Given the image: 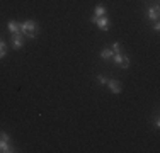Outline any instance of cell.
<instances>
[{"instance_id": "6da1fadb", "label": "cell", "mask_w": 160, "mask_h": 153, "mask_svg": "<svg viewBox=\"0 0 160 153\" xmlns=\"http://www.w3.org/2000/svg\"><path fill=\"white\" fill-rule=\"evenodd\" d=\"M19 27H21V32L24 34L26 39H36L39 36V24L36 21H24L19 22Z\"/></svg>"}, {"instance_id": "7a4b0ae2", "label": "cell", "mask_w": 160, "mask_h": 153, "mask_svg": "<svg viewBox=\"0 0 160 153\" xmlns=\"http://www.w3.org/2000/svg\"><path fill=\"white\" fill-rule=\"evenodd\" d=\"M90 22L92 24H96L101 31H104V32H108L109 29H111V21H109L106 15H102V17H96V15H92L90 17Z\"/></svg>"}, {"instance_id": "3957f363", "label": "cell", "mask_w": 160, "mask_h": 153, "mask_svg": "<svg viewBox=\"0 0 160 153\" xmlns=\"http://www.w3.org/2000/svg\"><path fill=\"white\" fill-rule=\"evenodd\" d=\"M160 17V9H158V3H155L153 7H148L145 10V19L147 21H158Z\"/></svg>"}, {"instance_id": "277c9868", "label": "cell", "mask_w": 160, "mask_h": 153, "mask_svg": "<svg viewBox=\"0 0 160 153\" xmlns=\"http://www.w3.org/2000/svg\"><path fill=\"white\" fill-rule=\"evenodd\" d=\"M10 41H12V48L14 49H21L26 43V37H24L22 32H17V34H12V36H10Z\"/></svg>"}, {"instance_id": "5b68a950", "label": "cell", "mask_w": 160, "mask_h": 153, "mask_svg": "<svg viewBox=\"0 0 160 153\" xmlns=\"http://www.w3.org/2000/svg\"><path fill=\"white\" fill-rule=\"evenodd\" d=\"M108 87H109V90H111L112 94H121V92H123V85H121V82L116 80V78H109L108 80Z\"/></svg>"}, {"instance_id": "8992f818", "label": "cell", "mask_w": 160, "mask_h": 153, "mask_svg": "<svg viewBox=\"0 0 160 153\" xmlns=\"http://www.w3.org/2000/svg\"><path fill=\"white\" fill-rule=\"evenodd\" d=\"M2 136V135H0ZM10 151H17L10 146V141H5V140H0V153H10Z\"/></svg>"}, {"instance_id": "52a82bcc", "label": "cell", "mask_w": 160, "mask_h": 153, "mask_svg": "<svg viewBox=\"0 0 160 153\" xmlns=\"http://www.w3.org/2000/svg\"><path fill=\"white\" fill-rule=\"evenodd\" d=\"M7 29H9L12 34L21 32V27H19V22H16V21H9V22H7Z\"/></svg>"}, {"instance_id": "ba28073f", "label": "cell", "mask_w": 160, "mask_h": 153, "mask_svg": "<svg viewBox=\"0 0 160 153\" xmlns=\"http://www.w3.org/2000/svg\"><path fill=\"white\" fill-rule=\"evenodd\" d=\"M108 14V9H106L104 5H96L94 7V15L96 17H102V15H106Z\"/></svg>"}, {"instance_id": "9c48e42d", "label": "cell", "mask_w": 160, "mask_h": 153, "mask_svg": "<svg viewBox=\"0 0 160 153\" xmlns=\"http://www.w3.org/2000/svg\"><path fill=\"white\" fill-rule=\"evenodd\" d=\"M111 56H112V49H111V48H104V49L101 51V60L109 61V60H111Z\"/></svg>"}, {"instance_id": "30bf717a", "label": "cell", "mask_w": 160, "mask_h": 153, "mask_svg": "<svg viewBox=\"0 0 160 153\" xmlns=\"http://www.w3.org/2000/svg\"><path fill=\"white\" fill-rule=\"evenodd\" d=\"M111 60H112V63H114V65H118V67H119L121 61H123V53H112Z\"/></svg>"}, {"instance_id": "8fae6325", "label": "cell", "mask_w": 160, "mask_h": 153, "mask_svg": "<svg viewBox=\"0 0 160 153\" xmlns=\"http://www.w3.org/2000/svg\"><path fill=\"white\" fill-rule=\"evenodd\" d=\"M111 49H112V53H124L123 44H121V43H118V41L112 44V48H111Z\"/></svg>"}, {"instance_id": "7c38bea8", "label": "cell", "mask_w": 160, "mask_h": 153, "mask_svg": "<svg viewBox=\"0 0 160 153\" xmlns=\"http://www.w3.org/2000/svg\"><path fill=\"white\" fill-rule=\"evenodd\" d=\"M121 68H123V70H126V68H129V58L126 55H124L123 53V61H121V65H119Z\"/></svg>"}, {"instance_id": "4fadbf2b", "label": "cell", "mask_w": 160, "mask_h": 153, "mask_svg": "<svg viewBox=\"0 0 160 153\" xmlns=\"http://www.w3.org/2000/svg\"><path fill=\"white\" fill-rule=\"evenodd\" d=\"M108 76H106V75H97V82L99 83H101V85H108Z\"/></svg>"}, {"instance_id": "5bb4252c", "label": "cell", "mask_w": 160, "mask_h": 153, "mask_svg": "<svg viewBox=\"0 0 160 153\" xmlns=\"http://www.w3.org/2000/svg\"><path fill=\"white\" fill-rule=\"evenodd\" d=\"M153 126H155V128H160V119H158V116H155V119H153Z\"/></svg>"}, {"instance_id": "9a60e30c", "label": "cell", "mask_w": 160, "mask_h": 153, "mask_svg": "<svg viewBox=\"0 0 160 153\" xmlns=\"http://www.w3.org/2000/svg\"><path fill=\"white\" fill-rule=\"evenodd\" d=\"M153 31H155V32H158V31H160V24H158V21H155V24H153Z\"/></svg>"}, {"instance_id": "2e32d148", "label": "cell", "mask_w": 160, "mask_h": 153, "mask_svg": "<svg viewBox=\"0 0 160 153\" xmlns=\"http://www.w3.org/2000/svg\"><path fill=\"white\" fill-rule=\"evenodd\" d=\"M5 56H7V51L5 49H0V60H3Z\"/></svg>"}, {"instance_id": "e0dca14e", "label": "cell", "mask_w": 160, "mask_h": 153, "mask_svg": "<svg viewBox=\"0 0 160 153\" xmlns=\"http://www.w3.org/2000/svg\"><path fill=\"white\" fill-rule=\"evenodd\" d=\"M5 48H7L5 41H0V49H5Z\"/></svg>"}]
</instances>
